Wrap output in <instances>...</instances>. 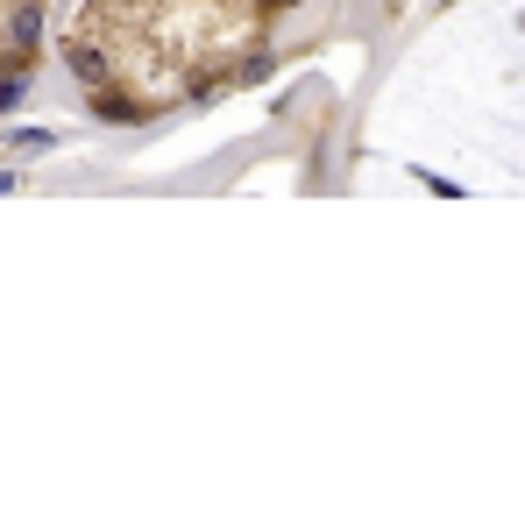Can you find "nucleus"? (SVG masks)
Masks as SVG:
<instances>
[{"instance_id": "20e7f679", "label": "nucleus", "mask_w": 525, "mask_h": 525, "mask_svg": "<svg viewBox=\"0 0 525 525\" xmlns=\"http://www.w3.org/2000/svg\"><path fill=\"white\" fill-rule=\"evenodd\" d=\"M93 121H114V128H135V121H142V107H135V100H121V93H107V86H100V93H93Z\"/></svg>"}, {"instance_id": "f257e3e1", "label": "nucleus", "mask_w": 525, "mask_h": 525, "mask_svg": "<svg viewBox=\"0 0 525 525\" xmlns=\"http://www.w3.org/2000/svg\"><path fill=\"white\" fill-rule=\"evenodd\" d=\"M64 64H71V79H79L86 93H100V86L114 79V57H107L100 43H86V36H79V43H71V50H64Z\"/></svg>"}, {"instance_id": "39448f33", "label": "nucleus", "mask_w": 525, "mask_h": 525, "mask_svg": "<svg viewBox=\"0 0 525 525\" xmlns=\"http://www.w3.org/2000/svg\"><path fill=\"white\" fill-rule=\"evenodd\" d=\"M8 142H15V149H22V157H43V149H50V142H57V135H50V128H15V135H8Z\"/></svg>"}, {"instance_id": "f03ea898", "label": "nucleus", "mask_w": 525, "mask_h": 525, "mask_svg": "<svg viewBox=\"0 0 525 525\" xmlns=\"http://www.w3.org/2000/svg\"><path fill=\"white\" fill-rule=\"evenodd\" d=\"M29 50H8V57H0V114H15L22 100H29Z\"/></svg>"}, {"instance_id": "7ed1b4c3", "label": "nucleus", "mask_w": 525, "mask_h": 525, "mask_svg": "<svg viewBox=\"0 0 525 525\" xmlns=\"http://www.w3.org/2000/svg\"><path fill=\"white\" fill-rule=\"evenodd\" d=\"M36 43H43V8H36V0H15V8H8V50L36 57Z\"/></svg>"}]
</instances>
